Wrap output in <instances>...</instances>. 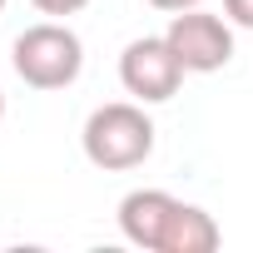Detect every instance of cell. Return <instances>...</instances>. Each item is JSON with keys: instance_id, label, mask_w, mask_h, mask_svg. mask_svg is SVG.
I'll return each instance as SVG.
<instances>
[{"instance_id": "1", "label": "cell", "mask_w": 253, "mask_h": 253, "mask_svg": "<svg viewBox=\"0 0 253 253\" xmlns=\"http://www.w3.org/2000/svg\"><path fill=\"white\" fill-rule=\"evenodd\" d=\"M84 159L94 169H139L149 154H154V119L144 114L139 99H114V104H99L89 119H84Z\"/></svg>"}, {"instance_id": "2", "label": "cell", "mask_w": 253, "mask_h": 253, "mask_svg": "<svg viewBox=\"0 0 253 253\" xmlns=\"http://www.w3.org/2000/svg\"><path fill=\"white\" fill-rule=\"evenodd\" d=\"M10 65H15V75H20L30 89H65V84H75L80 70H84V45H80V35H75L70 25L40 20V25H30V30L15 35Z\"/></svg>"}, {"instance_id": "3", "label": "cell", "mask_w": 253, "mask_h": 253, "mask_svg": "<svg viewBox=\"0 0 253 253\" xmlns=\"http://www.w3.org/2000/svg\"><path fill=\"white\" fill-rule=\"evenodd\" d=\"M184 75L189 70L179 65V55H174V45L164 35H139V40L124 45V55H119V84L129 89L139 104L174 99L179 84H184Z\"/></svg>"}, {"instance_id": "4", "label": "cell", "mask_w": 253, "mask_h": 253, "mask_svg": "<svg viewBox=\"0 0 253 253\" xmlns=\"http://www.w3.org/2000/svg\"><path fill=\"white\" fill-rule=\"evenodd\" d=\"M164 40L174 45V55H179V65L189 75H213V70H223L233 60V20L209 15L199 5L194 10H174Z\"/></svg>"}, {"instance_id": "5", "label": "cell", "mask_w": 253, "mask_h": 253, "mask_svg": "<svg viewBox=\"0 0 253 253\" xmlns=\"http://www.w3.org/2000/svg\"><path fill=\"white\" fill-rule=\"evenodd\" d=\"M179 204L184 199H174L164 189H134V194H124L119 199V228H124V238H129L134 248L159 253L164 248V233H169V223L179 213Z\"/></svg>"}, {"instance_id": "6", "label": "cell", "mask_w": 253, "mask_h": 253, "mask_svg": "<svg viewBox=\"0 0 253 253\" xmlns=\"http://www.w3.org/2000/svg\"><path fill=\"white\" fill-rule=\"evenodd\" d=\"M218 238H223V233H218L213 213H204L199 204H179V213H174V223H169L159 253H213Z\"/></svg>"}, {"instance_id": "7", "label": "cell", "mask_w": 253, "mask_h": 253, "mask_svg": "<svg viewBox=\"0 0 253 253\" xmlns=\"http://www.w3.org/2000/svg\"><path fill=\"white\" fill-rule=\"evenodd\" d=\"M30 5H35L40 15H80L89 0H30Z\"/></svg>"}, {"instance_id": "8", "label": "cell", "mask_w": 253, "mask_h": 253, "mask_svg": "<svg viewBox=\"0 0 253 253\" xmlns=\"http://www.w3.org/2000/svg\"><path fill=\"white\" fill-rule=\"evenodd\" d=\"M223 15H228L238 30H253V0H223Z\"/></svg>"}, {"instance_id": "9", "label": "cell", "mask_w": 253, "mask_h": 253, "mask_svg": "<svg viewBox=\"0 0 253 253\" xmlns=\"http://www.w3.org/2000/svg\"><path fill=\"white\" fill-rule=\"evenodd\" d=\"M154 10H194V5H204V0H149Z\"/></svg>"}, {"instance_id": "10", "label": "cell", "mask_w": 253, "mask_h": 253, "mask_svg": "<svg viewBox=\"0 0 253 253\" xmlns=\"http://www.w3.org/2000/svg\"><path fill=\"white\" fill-rule=\"evenodd\" d=\"M0 119H5V89H0Z\"/></svg>"}, {"instance_id": "11", "label": "cell", "mask_w": 253, "mask_h": 253, "mask_svg": "<svg viewBox=\"0 0 253 253\" xmlns=\"http://www.w3.org/2000/svg\"><path fill=\"white\" fill-rule=\"evenodd\" d=\"M0 10H5V0H0Z\"/></svg>"}]
</instances>
